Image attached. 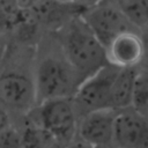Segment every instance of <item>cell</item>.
I'll return each mask as SVG.
<instances>
[{
	"mask_svg": "<svg viewBox=\"0 0 148 148\" xmlns=\"http://www.w3.org/2000/svg\"><path fill=\"white\" fill-rule=\"evenodd\" d=\"M59 30L61 52L81 81L109 64L105 47L81 16L71 20Z\"/></svg>",
	"mask_w": 148,
	"mask_h": 148,
	"instance_id": "1",
	"label": "cell"
},
{
	"mask_svg": "<svg viewBox=\"0 0 148 148\" xmlns=\"http://www.w3.org/2000/svg\"><path fill=\"white\" fill-rule=\"evenodd\" d=\"M81 80L60 53H47L39 58L34 73L36 104L58 97H72Z\"/></svg>",
	"mask_w": 148,
	"mask_h": 148,
	"instance_id": "2",
	"label": "cell"
},
{
	"mask_svg": "<svg viewBox=\"0 0 148 148\" xmlns=\"http://www.w3.org/2000/svg\"><path fill=\"white\" fill-rule=\"evenodd\" d=\"M118 69V67L108 64L83 79L71 97L75 111L84 114L90 111L112 109L111 87Z\"/></svg>",
	"mask_w": 148,
	"mask_h": 148,
	"instance_id": "3",
	"label": "cell"
},
{
	"mask_svg": "<svg viewBox=\"0 0 148 148\" xmlns=\"http://www.w3.org/2000/svg\"><path fill=\"white\" fill-rule=\"evenodd\" d=\"M37 120L54 140L67 145L76 134V111L71 97H58L38 103Z\"/></svg>",
	"mask_w": 148,
	"mask_h": 148,
	"instance_id": "4",
	"label": "cell"
},
{
	"mask_svg": "<svg viewBox=\"0 0 148 148\" xmlns=\"http://www.w3.org/2000/svg\"><path fill=\"white\" fill-rule=\"evenodd\" d=\"M81 18L104 47L119 34L127 30H136L117 6L106 2L87 8L82 13Z\"/></svg>",
	"mask_w": 148,
	"mask_h": 148,
	"instance_id": "5",
	"label": "cell"
},
{
	"mask_svg": "<svg viewBox=\"0 0 148 148\" xmlns=\"http://www.w3.org/2000/svg\"><path fill=\"white\" fill-rule=\"evenodd\" d=\"M0 102L18 111H29L36 104L34 75L8 68L0 73Z\"/></svg>",
	"mask_w": 148,
	"mask_h": 148,
	"instance_id": "6",
	"label": "cell"
},
{
	"mask_svg": "<svg viewBox=\"0 0 148 148\" xmlns=\"http://www.w3.org/2000/svg\"><path fill=\"white\" fill-rule=\"evenodd\" d=\"M112 142L118 148H148L147 117L123 109L116 113Z\"/></svg>",
	"mask_w": 148,
	"mask_h": 148,
	"instance_id": "7",
	"label": "cell"
},
{
	"mask_svg": "<svg viewBox=\"0 0 148 148\" xmlns=\"http://www.w3.org/2000/svg\"><path fill=\"white\" fill-rule=\"evenodd\" d=\"M117 111L114 109H102L82 114L76 127L79 139L94 148L112 142L113 121Z\"/></svg>",
	"mask_w": 148,
	"mask_h": 148,
	"instance_id": "8",
	"label": "cell"
},
{
	"mask_svg": "<svg viewBox=\"0 0 148 148\" xmlns=\"http://www.w3.org/2000/svg\"><path fill=\"white\" fill-rule=\"evenodd\" d=\"M106 60L118 68L136 67L145 56V44L136 30L119 34L105 46Z\"/></svg>",
	"mask_w": 148,
	"mask_h": 148,
	"instance_id": "9",
	"label": "cell"
},
{
	"mask_svg": "<svg viewBox=\"0 0 148 148\" xmlns=\"http://www.w3.org/2000/svg\"><path fill=\"white\" fill-rule=\"evenodd\" d=\"M87 8L73 2L61 0H40L29 12L36 22L46 27L60 29L71 20L81 16Z\"/></svg>",
	"mask_w": 148,
	"mask_h": 148,
	"instance_id": "10",
	"label": "cell"
},
{
	"mask_svg": "<svg viewBox=\"0 0 148 148\" xmlns=\"http://www.w3.org/2000/svg\"><path fill=\"white\" fill-rule=\"evenodd\" d=\"M138 72L136 67L119 68L111 87V105L114 110L131 108V97L134 79Z\"/></svg>",
	"mask_w": 148,
	"mask_h": 148,
	"instance_id": "11",
	"label": "cell"
},
{
	"mask_svg": "<svg viewBox=\"0 0 148 148\" xmlns=\"http://www.w3.org/2000/svg\"><path fill=\"white\" fill-rule=\"evenodd\" d=\"M36 25L29 10L18 7L13 0H0V31H16Z\"/></svg>",
	"mask_w": 148,
	"mask_h": 148,
	"instance_id": "12",
	"label": "cell"
},
{
	"mask_svg": "<svg viewBox=\"0 0 148 148\" xmlns=\"http://www.w3.org/2000/svg\"><path fill=\"white\" fill-rule=\"evenodd\" d=\"M117 7L136 30H146L148 24V0H123Z\"/></svg>",
	"mask_w": 148,
	"mask_h": 148,
	"instance_id": "13",
	"label": "cell"
},
{
	"mask_svg": "<svg viewBox=\"0 0 148 148\" xmlns=\"http://www.w3.org/2000/svg\"><path fill=\"white\" fill-rule=\"evenodd\" d=\"M131 109L135 112L146 116L148 111V79L145 69H138L131 97Z\"/></svg>",
	"mask_w": 148,
	"mask_h": 148,
	"instance_id": "14",
	"label": "cell"
},
{
	"mask_svg": "<svg viewBox=\"0 0 148 148\" xmlns=\"http://www.w3.org/2000/svg\"><path fill=\"white\" fill-rule=\"evenodd\" d=\"M54 140L37 124L27 125L21 132V148H43Z\"/></svg>",
	"mask_w": 148,
	"mask_h": 148,
	"instance_id": "15",
	"label": "cell"
},
{
	"mask_svg": "<svg viewBox=\"0 0 148 148\" xmlns=\"http://www.w3.org/2000/svg\"><path fill=\"white\" fill-rule=\"evenodd\" d=\"M0 148H21V132L9 125L0 132Z\"/></svg>",
	"mask_w": 148,
	"mask_h": 148,
	"instance_id": "16",
	"label": "cell"
},
{
	"mask_svg": "<svg viewBox=\"0 0 148 148\" xmlns=\"http://www.w3.org/2000/svg\"><path fill=\"white\" fill-rule=\"evenodd\" d=\"M9 125H12L9 114H8L7 110L3 108V105L0 104V132L2 130H5L6 127H8Z\"/></svg>",
	"mask_w": 148,
	"mask_h": 148,
	"instance_id": "17",
	"label": "cell"
},
{
	"mask_svg": "<svg viewBox=\"0 0 148 148\" xmlns=\"http://www.w3.org/2000/svg\"><path fill=\"white\" fill-rule=\"evenodd\" d=\"M64 148H94V147H91L90 145H88V143H86L84 141H82L81 139H76V138H74L73 140H71L67 145H65V147Z\"/></svg>",
	"mask_w": 148,
	"mask_h": 148,
	"instance_id": "18",
	"label": "cell"
},
{
	"mask_svg": "<svg viewBox=\"0 0 148 148\" xmlns=\"http://www.w3.org/2000/svg\"><path fill=\"white\" fill-rule=\"evenodd\" d=\"M18 7L23 8V9H27V10H30L32 7H35L40 0H13Z\"/></svg>",
	"mask_w": 148,
	"mask_h": 148,
	"instance_id": "19",
	"label": "cell"
},
{
	"mask_svg": "<svg viewBox=\"0 0 148 148\" xmlns=\"http://www.w3.org/2000/svg\"><path fill=\"white\" fill-rule=\"evenodd\" d=\"M72 1L82 6V7H84V8H90L92 6H96V5L101 3L103 0H72Z\"/></svg>",
	"mask_w": 148,
	"mask_h": 148,
	"instance_id": "20",
	"label": "cell"
},
{
	"mask_svg": "<svg viewBox=\"0 0 148 148\" xmlns=\"http://www.w3.org/2000/svg\"><path fill=\"white\" fill-rule=\"evenodd\" d=\"M64 147H65V145L58 142L57 140H52L50 143H47V145H46L45 147H43V148H64Z\"/></svg>",
	"mask_w": 148,
	"mask_h": 148,
	"instance_id": "21",
	"label": "cell"
},
{
	"mask_svg": "<svg viewBox=\"0 0 148 148\" xmlns=\"http://www.w3.org/2000/svg\"><path fill=\"white\" fill-rule=\"evenodd\" d=\"M120 1H123V0H103L102 2H106V3H110V5H114V6H117Z\"/></svg>",
	"mask_w": 148,
	"mask_h": 148,
	"instance_id": "22",
	"label": "cell"
},
{
	"mask_svg": "<svg viewBox=\"0 0 148 148\" xmlns=\"http://www.w3.org/2000/svg\"><path fill=\"white\" fill-rule=\"evenodd\" d=\"M117 148H118V147H117Z\"/></svg>",
	"mask_w": 148,
	"mask_h": 148,
	"instance_id": "23",
	"label": "cell"
}]
</instances>
